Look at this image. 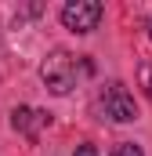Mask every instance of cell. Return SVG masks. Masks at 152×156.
Instances as JSON below:
<instances>
[{
    "label": "cell",
    "instance_id": "cell-7",
    "mask_svg": "<svg viewBox=\"0 0 152 156\" xmlns=\"http://www.w3.org/2000/svg\"><path fill=\"white\" fill-rule=\"evenodd\" d=\"M76 156H98L94 145H76Z\"/></svg>",
    "mask_w": 152,
    "mask_h": 156
},
{
    "label": "cell",
    "instance_id": "cell-2",
    "mask_svg": "<svg viewBox=\"0 0 152 156\" xmlns=\"http://www.w3.org/2000/svg\"><path fill=\"white\" fill-rule=\"evenodd\" d=\"M102 113L116 123H130V120H138V105H134V94L123 87V83H109L105 91H102Z\"/></svg>",
    "mask_w": 152,
    "mask_h": 156
},
{
    "label": "cell",
    "instance_id": "cell-8",
    "mask_svg": "<svg viewBox=\"0 0 152 156\" xmlns=\"http://www.w3.org/2000/svg\"><path fill=\"white\" fill-rule=\"evenodd\" d=\"M149 33H152V18H149Z\"/></svg>",
    "mask_w": 152,
    "mask_h": 156
},
{
    "label": "cell",
    "instance_id": "cell-5",
    "mask_svg": "<svg viewBox=\"0 0 152 156\" xmlns=\"http://www.w3.org/2000/svg\"><path fill=\"white\" fill-rule=\"evenodd\" d=\"M138 80H141V87L149 91V98H152V62H141V69H138Z\"/></svg>",
    "mask_w": 152,
    "mask_h": 156
},
{
    "label": "cell",
    "instance_id": "cell-4",
    "mask_svg": "<svg viewBox=\"0 0 152 156\" xmlns=\"http://www.w3.org/2000/svg\"><path fill=\"white\" fill-rule=\"evenodd\" d=\"M47 123V113H33V109H15V127L18 131H26L29 138L36 134V127Z\"/></svg>",
    "mask_w": 152,
    "mask_h": 156
},
{
    "label": "cell",
    "instance_id": "cell-6",
    "mask_svg": "<svg viewBox=\"0 0 152 156\" xmlns=\"http://www.w3.org/2000/svg\"><path fill=\"white\" fill-rule=\"evenodd\" d=\"M112 156H145V153H141V149H138L134 142H119V145H116V153H112Z\"/></svg>",
    "mask_w": 152,
    "mask_h": 156
},
{
    "label": "cell",
    "instance_id": "cell-3",
    "mask_svg": "<svg viewBox=\"0 0 152 156\" xmlns=\"http://www.w3.org/2000/svg\"><path fill=\"white\" fill-rule=\"evenodd\" d=\"M102 11H105V7H102L98 0H73V4L62 7V22H65V29H73V33H91V29H98Z\"/></svg>",
    "mask_w": 152,
    "mask_h": 156
},
{
    "label": "cell",
    "instance_id": "cell-1",
    "mask_svg": "<svg viewBox=\"0 0 152 156\" xmlns=\"http://www.w3.org/2000/svg\"><path fill=\"white\" fill-rule=\"evenodd\" d=\"M91 69H94L91 62H76L69 51H54L40 66V76H43V83H47L51 94H69L76 87V80H80V73H91Z\"/></svg>",
    "mask_w": 152,
    "mask_h": 156
}]
</instances>
